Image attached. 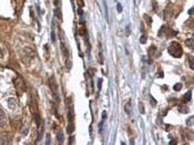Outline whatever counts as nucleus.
<instances>
[{
    "instance_id": "f257e3e1",
    "label": "nucleus",
    "mask_w": 194,
    "mask_h": 145,
    "mask_svg": "<svg viewBox=\"0 0 194 145\" xmlns=\"http://www.w3.org/2000/svg\"><path fill=\"white\" fill-rule=\"evenodd\" d=\"M168 53L173 57L179 58V57H181V55H183V48H181V46L178 44L177 41H173L171 44L169 45Z\"/></svg>"
},
{
    "instance_id": "f03ea898",
    "label": "nucleus",
    "mask_w": 194,
    "mask_h": 145,
    "mask_svg": "<svg viewBox=\"0 0 194 145\" xmlns=\"http://www.w3.org/2000/svg\"><path fill=\"white\" fill-rule=\"evenodd\" d=\"M34 57V51L30 48V47H25L23 49V54H22V61L25 64H30V62Z\"/></svg>"
},
{
    "instance_id": "7ed1b4c3",
    "label": "nucleus",
    "mask_w": 194,
    "mask_h": 145,
    "mask_svg": "<svg viewBox=\"0 0 194 145\" xmlns=\"http://www.w3.org/2000/svg\"><path fill=\"white\" fill-rule=\"evenodd\" d=\"M14 83H15V88H16L17 95H19V96H22V95L24 94V91H25V89H26L25 83H24V80H23V79L19 76L16 79H15Z\"/></svg>"
},
{
    "instance_id": "20e7f679",
    "label": "nucleus",
    "mask_w": 194,
    "mask_h": 145,
    "mask_svg": "<svg viewBox=\"0 0 194 145\" xmlns=\"http://www.w3.org/2000/svg\"><path fill=\"white\" fill-rule=\"evenodd\" d=\"M49 87L52 89L53 96H54V98H55V102L58 103V102H59V97H58V95H57V83L55 81V78H54V77H52V78L49 79Z\"/></svg>"
},
{
    "instance_id": "39448f33",
    "label": "nucleus",
    "mask_w": 194,
    "mask_h": 145,
    "mask_svg": "<svg viewBox=\"0 0 194 145\" xmlns=\"http://www.w3.org/2000/svg\"><path fill=\"white\" fill-rule=\"evenodd\" d=\"M7 104H8V107L10 109V110H15L17 105H19V103H17V100L16 98H14V97H10V98H8V101H7Z\"/></svg>"
},
{
    "instance_id": "423d86ee",
    "label": "nucleus",
    "mask_w": 194,
    "mask_h": 145,
    "mask_svg": "<svg viewBox=\"0 0 194 145\" xmlns=\"http://www.w3.org/2000/svg\"><path fill=\"white\" fill-rule=\"evenodd\" d=\"M10 144V138L8 134H1L0 135V145Z\"/></svg>"
},
{
    "instance_id": "0eeeda50",
    "label": "nucleus",
    "mask_w": 194,
    "mask_h": 145,
    "mask_svg": "<svg viewBox=\"0 0 194 145\" xmlns=\"http://www.w3.org/2000/svg\"><path fill=\"white\" fill-rule=\"evenodd\" d=\"M6 122H7L6 114H5V112L0 109V127H4L5 125H6Z\"/></svg>"
},
{
    "instance_id": "6e6552de",
    "label": "nucleus",
    "mask_w": 194,
    "mask_h": 145,
    "mask_svg": "<svg viewBox=\"0 0 194 145\" xmlns=\"http://www.w3.org/2000/svg\"><path fill=\"white\" fill-rule=\"evenodd\" d=\"M149 54H150V56H154V57H158L159 55H160L155 46H152V47L150 48V49H149Z\"/></svg>"
},
{
    "instance_id": "1a4fd4ad",
    "label": "nucleus",
    "mask_w": 194,
    "mask_h": 145,
    "mask_svg": "<svg viewBox=\"0 0 194 145\" xmlns=\"http://www.w3.org/2000/svg\"><path fill=\"white\" fill-rule=\"evenodd\" d=\"M191 98H192V91L190 90L187 94H185L184 96H183V98H181V102L185 104V103H187V102L191 101Z\"/></svg>"
},
{
    "instance_id": "9d476101",
    "label": "nucleus",
    "mask_w": 194,
    "mask_h": 145,
    "mask_svg": "<svg viewBox=\"0 0 194 145\" xmlns=\"http://www.w3.org/2000/svg\"><path fill=\"white\" fill-rule=\"evenodd\" d=\"M124 111H126V113L127 114H130L131 112V102L128 101L126 103V105H124Z\"/></svg>"
},
{
    "instance_id": "9b49d317",
    "label": "nucleus",
    "mask_w": 194,
    "mask_h": 145,
    "mask_svg": "<svg viewBox=\"0 0 194 145\" xmlns=\"http://www.w3.org/2000/svg\"><path fill=\"white\" fill-rule=\"evenodd\" d=\"M66 132H69V134H72V132H74V122H69L67 128H66Z\"/></svg>"
},
{
    "instance_id": "f8f14e48",
    "label": "nucleus",
    "mask_w": 194,
    "mask_h": 145,
    "mask_svg": "<svg viewBox=\"0 0 194 145\" xmlns=\"http://www.w3.org/2000/svg\"><path fill=\"white\" fill-rule=\"evenodd\" d=\"M178 111H179L181 113H187L188 107L186 106V105H179V106H178Z\"/></svg>"
},
{
    "instance_id": "ddd939ff",
    "label": "nucleus",
    "mask_w": 194,
    "mask_h": 145,
    "mask_svg": "<svg viewBox=\"0 0 194 145\" xmlns=\"http://www.w3.org/2000/svg\"><path fill=\"white\" fill-rule=\"evenodd\" d=\"M186 45H187V47H190L191 49H193L194 48V38H190L186 40Z\"/></svg>"
},
{
    "instance_id": "4468645a",
    "label": "nucleus",
    "mask_w": 194,
    "mask_h": 145,
    "mask_svg": "<svg viewBox=\"0 0 194 145\" xmlns=\"http://www.w3.org/2000/svg\"><path fill=\"white\" fill-rule=\"evenodd\" d=\"M98 55H99V63L101 64H103V49H102V44H101V42H99V54H98Z\"/></svg>"
},
{
    "instance_id": "2eb2a0df",
    "label": "nucleus",
    "mask_w": 194,
    "mask_h": 145,
    "mask_svg": "<svg viewBox=\"0 0 194 145\" xmlns=\"http://www.w3.org/2000/svg\"><path fill=\"white\" fill-rule=\"evenodd\" d=\"M57 141H58V143H61V144L64 142V136H63V132H59L57 134Z\"/></svg>"
},
{
    "instance_id": "dca6fc26",
    "label": "nucleus",
    "mask_w": 194,
    "mask_h": 145,
    "mask_svg": "<svg viewBox=\"0 0 194 145\" xmlns=\"http://www.w3.org/2000/svg\"><path fill=\"white\" fill-rule=\"evenodd\" d=\"M193 120H194L193 117H190V118H188V120L186 121V125H187V126H190V127H192V126H193V122H194Z\"/></svg>"
},
{
    "instance_id": "f3484780",
    "label": "nucleus",
    "mask_w": 194,
    "mask_h": 145,
    "mask_svg": "<svg viewBox=\"0 0 194 145\" xmlns=\"http://www.w3.org/2000/svg\"><path fill=\"white\" fill-rule=\"evenodd\" d=\"M188 61H190V68H191V69H194L193 56H192V55H190V56H188Z\"/></svg>"
},
{
    "instance_id": "a211bd4d",
    "label": "nucleus",
    "mask_w": 194,
    "mask_h": 145,
    "mask_svg": "<svg viewBox=\"0 0 194 145\" xmlns=\"http://www.w3.org/2000/svg\"><path fill=\"white\" fill-rule=\"evenodd\" d=\"M104 9H105V16H106V21H109V13H107V5H106V2H104Z\"/></svg>"
},
{
    "instance_id": "6ab92c4d",
    "label": "nucleus",
    "mask_w": 194,
    "mask_h": 145,
    "mask_svg": "<svg viewBox=\"0 0 194 145\" xmlns=\"http://www.w3.org/2000/svg\"><path fill=\"white\" fill-rule=\"evenodd\" d=\"M181 87H183V85L181 83H177V85H175L174 86V89L176 90V91H178V90H181Z\"/></svg>"
},
{
    "instance_id": "aec40b11",
    "label": "nucleus",
    "mask_w": 194,
    "mask_h": 145,
    "mask_svg": "<svg viewBox=\"0 0 194 145\" xmlns=\"http://www.w3.org/2000/svg\"><path fill=\"white\" fill-rule=\"evenodd\" d=\"M55 15H56L59 19H62V15H61V12L58 10V8H56V9H55Z\"/></svg>"
},
{
    "instance_id": "412c9836",
    "label": "nucleus",
    "mask_w": 194,
    "mask_h": 145,
    "mask_svg": "<svg viewBox=\"0 0 194 145\" xmlns=\"http://www.w3.org/2000/svg\"><path fill=\"white\" fill-rule=\"evenodd\" d=\"M141 42H142V44H145V42H146V36H145V34H143L142 37H141Z\"/></svg>"
},
{
    "instance_id": "4be33fe9",
    "label": "nucleus",
    "mask_w": 194,
    "mask_h": 145,
    "mask_svg": "<svg viewBox=\"0 0 194 145\" xmlns=\"http://www.w3.org/2000/svg\"><path fill=\"white\" fill-rule=\"evenodd\" d=\"M116 9H118V12H119V13H121V12H122V6H121V4H118V5H116Z\"/></svg>"
},
{
    "instance_id": "5701e85b",
    "label": "nucleus",
    "mask_w": 194,
    "mask_h": 145,
    "mask_svg": "<svg viewBox=\"0 0 194 145\" xmlns=\"http://www.w3.org/2000/svg\"><path fill=\"white\" fill-rule=\"evenodd\" d=\"M150 98H151V101H152V105H153V106H155V105H156V101L153 98V96H152V95H150Z\"/></svg>"
},
{
    "instance_id": "b1692460",
    "label": "nucleus",
    "mask_w": 194,
    "mask_h": 145,
    "mask_svg": "<svg viewBox=\"0 0 194 145\" xmlns=\"http://www.w3.org/2000/svg\"><path fill=\"white\" fill-rule=\"evenodd\" d=\"M102 82H103V79H98V90H101L102 88Z\"/></svg>"
},
{
    "instance_id": "393cba45",
    "label": "nucleus",
    "mask_w": 194,
    "mask_h": 145,
    "mask_svg": "<svg viewBox=\"0 0 194 145\" xmlns=\"http://www.w3.org/2000/svg\"><path fill=\"white\" fill-rule=\"evenodd\" d=\"M139 111H141V113H144L145 111H144V105H143L142 103H139Z\"/></svg>"
},
{
    "instance_id": "a878e982",
    "label": "nucleus",
    "mask_w": 194,
    "mask_h": 145,
    "mask_svg": "<svg viewBox=\"0 0 194 145\" xmlns=\"http://www.w3.org/2000/svg\"><path fill=\"white\" fill-rule=\"evenodd\" d=\"M77 2L79 4V6H80V7H84V0H77Z\"/></svg>"
},
{
    "instance_id": "bb28decb",
    "label": "nucleus",
    "mask_w": 194,
    "mask_h": 145,
    "mask_svg": "<svg viewBox=\"0 0 194 145\" xmlns=\"http://www.w3.org/2000/svg\"><path fill=\"white\" fill-rule=\"evenodd\" d=\"M55 40H56V38H55V32H54V30H52V41L55 42Z\"/></svg>"
},
{
    "instance_id": "cd10ccee",
    "label": "nucleus",
    "mask_w": 194,
    "mask_h": 145,
    "mask_svg": "<svg viewBox=\"0 0 194 145\" xmlns=\"http://www.w3.org/2000/svg\"><path fill=\"white\" fill-rule=\"evenodd\" d=\"M50 143V135H47V141H46V144L48 145Z\"/></svg>"
},
{
    "instance_id": "c85d7f7f",
    "label": "nucleus",
    "mask_w": 194,
    "mask_h": 145,
    "mask_svg": "<svg viewBox=\"0 0 194 145\" xmlns=\"http://www.w3.org/2000/svg\"><path fill=\"white\" fill-rule=\"evenodd\" d=\"M158 77H159V78H163V72H162V71H159V72H158Z\"/></svg>"
},
{
    "instance_id": "c756f323",
    "label": "nucleus",
    "mask_w": 194,
    "mask_h": 145,
    "mask_svg": "<svg viewBox=\"0 0 194 145\" xmlns=\"http://www.w3.org/2000/svg\"><path fill=\"white\" fill-rule=\"evenodd\" d=\"M102 119L103 120L106 119V112H103V114H102Z\"/></svg>"
},
{
    "instance_id": "7c9ffc66",
    "label": "nucleus",
    "mask_w": 194,
    "mask_h": 145,
    "mask_svg": "<svg viewBox=\"0 0 194 145\" xmlns=\"http://www.w3.org/2000/svg\"><path fill=\"white\" fill-rule=\"evenodd\" d=\"M55 6L56 7L59 6V0H55Z\"/></svg>"
},
{
    "instance_id": "2f4dec72",
    "label": "nucleus",
    "mask_w": 194,
    "mask_h": 145,
    "mask_svg": "<svg viewBox=\"0 0 194 145\" xmlns=\"http://www.w3.org/2000/svg\"><path fill=\"white\" fill-rule=\"evenodd\" d=\"M78 13H79V15H82V10H81V8L78 9Z\"/></svg>"
},
{
    "instance_id": "473e14b6",
    "label": "nucleus",
    "mask_w": 194,
    "mask_h": 145,
    "mask_svg": "<svg viewBox=\"0 0 194 145\" xmlns=\"http://www.w3.org/2000/svg\"><path fill=\"white\" fill-rule=\"evenodd\" d=\"M188 13L191 14V15H192V14H193V8H191V9H190V12H188Z\"/></svg>"
}]
</instances>
